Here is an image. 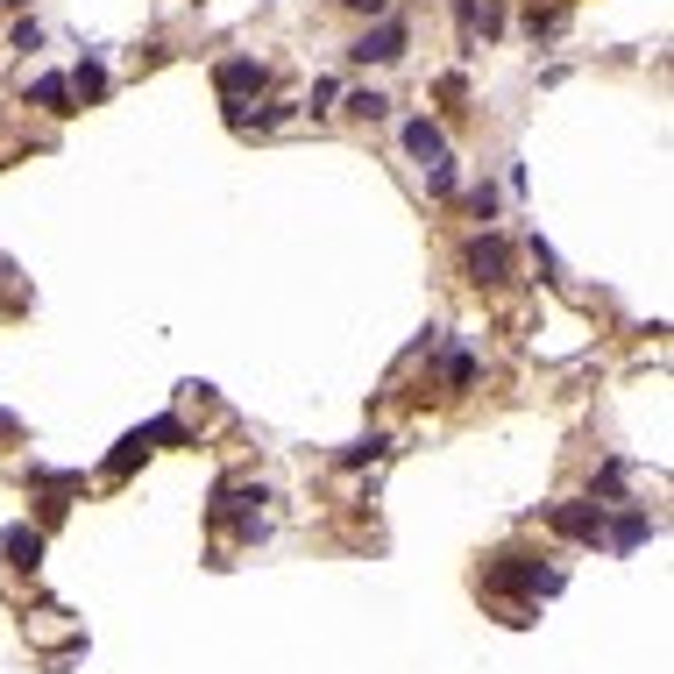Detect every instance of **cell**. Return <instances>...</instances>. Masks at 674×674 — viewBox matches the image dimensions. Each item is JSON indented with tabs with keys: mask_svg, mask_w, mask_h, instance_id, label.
Here are the masks:
<instances>
[{
	"mask_svg": "<svg viewBox=\"0 0 674 674\" xmlns=\"http://www.w3.org/2000/svg\"><path fill=\"white\" fill-rule=\"evenodd\" d=\"M405 149H412V157H419L426 171H440V164H447V142H440V128H433V121H405Z\"/></svg>",
	"mask_w": 674,
	"mask_h": 674,
	"instance_id": "4",
	"label": "cell"
},
{
	"mask_svg": "<svg viewBox=\"0 0 674 674\" xmlns=\"http://www.w3.org/2000/svg\"><path fill=\"white\" fill-rule=\"evenodd\" d=\"M348 8H362V15H384V8H391V0H348Z\"/></svg>",
	"mask_w": 674,
	"mask_h": 674,
	"instance_id": "12",
	"label": "cell"
},
{
	"mask_svg": "<svg viewBox=\"0 0 674 674\" xmlns=\"http://www.w3.org/2000/svg\"><path fill=\"white\" fill-rule=\"evenodd\" d=\"M490 589H561V575H554V568H540V561H526V554H497Z\"/></svg>",
	"mask_w": 674,
	"mask_h": 674,
	"instance_id": "1",
	"label": "cell"
},
{
	"mask_svg": "<svg viewBox=\"0 0 674 674\" xmlns=\"http://www.w3.org/2000/svg\"><path fill=\"white\" fill-rule=\"evenodd\" d=\"M0 433H8V419H0Z\"/></svg>",
	"mask_w": 674,
	"mask_h": 674,
	"instance_id": "13",
	"label": "cell"
},
{
	"mask_svg": "<svg viewBox=\"0 0 674 674\" xmlns=\"http://www.w3.org/2000/svg\"><path fill=\"white\" fill-rule=\"evenodd\" d=\"M71 93H86V100H100V93H107V71H100V57H86V64H79V86H71Z\"/></svg>",
	"mask_w": 674,
	"mask_h": 674,
	"instance_id": "9",
	"label": "cell"
},
{
	"mask_svg": "<svg viewBox=\"0 0 674 674\" xmlns=\"http://www.w3.org/2000/svg\"><path fill=\"white\" fill-rule=\"evenodd\" d=\"M377 455H384V440H377V433H369V440H355V447H348V455H341V462H348V469H362V462H377Z\"/></svg>",
	"mask_w": 674,
	"mask_h": 674,
	"instance_id": "11",
	"label": "cell"
},
{
	"mask_svg": "<svg viewBox=\"0 0 674 674\" xmlns=\"http://www.w3.org/2000/svg\"><path fill=\"white\" fill-rule=\"evenodd\" d=\"M242 93H263V64H249V57H235V64H220V100H242Z\"/></svg>",
	"mask_w": 674,
	"mask_h": 674,
	"instance_id": "5",
	"label": "cell"
},
{
	"mask_svg": "<svg viewBox=\"0 0 674 674\" xmlns=\"http://www.w3.org/2000/svg\"><path fill=\"white\" fill-rule=\"evenodd\" d=\"M447 384H455V391H469V384H476V355H469V348L447 355Z\"/></svg>",
	"mask_w": 674,
	"mask_h": 674,
	"instance_id": "8",
	"label": "cell"
},
{
	"mask_svg": "<svg viewBox=\"0 0 674 674\" xmlns=\"http://www.w3.org/2000/svg\"><path fill=\"white\" fill-rule=\"evenodd\" d=\"M29 93H36V107H50V114H71V79H57V71H50V79H36Z\"/></svg>",
	"mask_w": 674,
	"mask_h": 674,
	"instance_id": "7",
	"label": "cell"
},
{
	"mask_svg": "<svg viewBox=\"0 0 674 674\" xmlns=\"http://www.w3.org/2000/svg\"><path fill=\"white\" fill-rule=\"evenodd\" d=\"M469 277H476V284H504V277H511V249H504L497 235L469 242Z\"/></svg>",
	"mask_w": 674,
	"mask_h": 674,
	"instance_id": "3",
	"label": "cell"
},
{
	"mask_svg": "<svg viewBox=\"0 0 674 674\" xmlns=\"http://www.w3.org/2000/svg\"><path fill=\"white\" fill-rule=\"evenodd\" d=\"M554 526L568 540H604V504H596V511H554Z\"/></svg>",
	"mask_w": 674,
	"mask_h": 674,
	"instance_id": "6",
	"label": "cell"
},
{
	"mask_svg": "<svg viewBox=\"0 0 674 674\" xmlns=\"http://www.w3.org/2000/svg\"><path fill=\"white\" fill-rule=\"evenodd\" d=\"M348 114H355V121H384V114H391V100H384V93H355V100H348Z\"/></svg>",
	"mask_w": 674,
	"mask_h": 674,
	"instance_id": "10",
	"label": "cell"
},
{
	"mask_svg": "<svg viewBox=\"0 0 674 674\" xmlns=\"http://www.w3.org/2000/svg\"><path fill=\"white\" fill-rule=\"evenodd\" d=\"M355 64H398L405 57V22H384V29H369L355 50H348Z\"/></svg>",
	"mask_w": 674,
	"mask_h": 674,
	"instance_id": "2",
	"label": "cell"
}]
</instances>
